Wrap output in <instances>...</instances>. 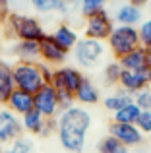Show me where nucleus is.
<instances>
[{
    "label": "nucleus",
    "instance_id": "39",
    "mask_svg": "<svg viewBox=\"0 0 151 153\" xmlns=\"http://www.w3.org/2000/svg\"><path fill=\"white\" fill-rule=\"evenodd\" d=\"M68 2H72V0H68Z\"/></svg>",
    "mask_w": 151,
    "mask_h": 153
},
{
    "label": "nucleus",
    "instance_id": "15",
    "mask_svg": "<svg viewBox=\"0 0 151 153\" xmlns=\"http://www.w3.org/2000/svg\"><path fill=\"white\" fill-rule=\"evenodd\" d=\"M50 35L54 37V41H56L58 45L62 47V49H66L68 52H70V51H74L76 43L79 41L78 31H76L72 25H68V23H58L56 29H54Z\"/></svg>",
    "mask_w": 151,
    "mask_h": 153
},
{
    "label": "nucleus",
    "instance_id": "35",
    "mask_svg": "<svg viewBox=\"0 0 151 153\" xmlns=\"http://www.w3.org/2000/svg\"><path fill=\"white\" fill-rule=\"evenodd\" d=\"M128 2L134 4V6H138V8H144V6H147L151 0H128Z\"/></svg>",
    "mask_w": 151,
    "mask_h": 153
},
{
    "label": "nucleus",
    "instance_id": "19",
    "mask_svg": "<svg viewBox=\"0 0 151 153\" xmlns=\"http://www.w3.org/2000/svg\"><path fill=\"white\" fill-rule=\"evenodd\" d=\"M134 101V95L132 93H128L126 89H122V87H118L114 93H110V95H107L105 99H103V107L107 108L109 112H116V111H120L122 107H126L128 103H132Z\"/></svg>",
    "mask_w": 151,
    "mask_h": 153
},
{
    "label": "nucleus",
    "instance_id": "27",
    "mask_svg": "<svg viewBox=\"0 0 151 153\" xmlns=\"http://www.w3.org/2000/svg\"><path fill=\"white\" fill-rule=\"evenodd\" d=\"M4 153H35V143L25 136H19L14 142H10V147Z\"/></svg>",
    "mask_w": 151,
    "mask_h": 153
},
{
    "label": "nucleus",
    "instance_id": "36",
    "mask_svg": "<svg viewBox=\"0 0 151 153\" xmlns=\"http://www.w3.org/2000/svg\"><path fill=\"white\" fill-rule=\"evenodd\" d=\"M147 51V66H151V49H145Z\"/></svg>",
    "mask_w": 151,
    "mask_h": 153
},
{
    "label": "nucleus",
    "instance_id": "29",
    "mask_svg": "<svg viewBox=\"0 0 151 153\" xmlns=\"http://www.w3.org/2000/svg\"><path fill=\"white\" fill-rule=\"evenodd\" d=\"M134 103L141 108V111H151V87H145V89L138 91L134 95Z\"/></svg>",
    "mask_w": 151,
    "mask_h": 153
},
{
    "label": "nucleus",
    "instance_id": "2",
    "mask_svg": "<svg viewBox=\"0 0 151 153\" xmlns=\"http://www.w3.org/2000/svg\"><path fill=\"white\" fill-rule=\"evenodd\" d=\"M4 27H6L8 35H10V37H16L18 41H35V43H39L47 35L43 23L39 22L35 16L16 14V12H10Z\"/></svg>",
    "mask_w": 151,
    "mask_h": 153
},
{
    "label": "nucleus",
    "instance_id": "11",
    "mask_svg": "<svg viewBox=\"0 0 151 153\" xmlns=\"http://www.w3.org/2000/svg\"><path fill=\"white\" fill-rule=\"evenodd\" d=\"M118 85L132 95H136L138 91L145 89V87H151V66L144 68V70H136V72L134 70H122Z\"/></svg>",
    "mask_w": 151,
    "mask_h": 153
},
{
    "label": "nucleus",
    "instance_id": "34",
    "mask_svg": "<svg viewBox=\"0 0 151 153\" xmlns=\"http://www.w3.org/2000/svg\"><path fill=\"white\" fill-rule=\"evenodd\" d=\"M10 16V6H8V0H0V25H4Z\"/></svg>",
    "mask_w": 151,
    "mask_h": 153
},
{
    "label": "nucleus",
    "instance_id": "18",
    "mask_svg": "<svg viewBox=\"0 0 151 153\" xmlns=\"http://www.w3.org/2000/svg\"><path fill=\"white\" fill-rule=\"evenodd\" d=\"M12 52L21 62H39V43L35 41H18L12 47Z\"/></svg>",
    "mask_w": 151,
    "mask_h": 153
},
{
    "label": "nucleus",
    "instance_id": "10",
    "mask_svg": "<svg viewBox=\"0 0 151 153\" xmlns=\"http://www.w3.org/2000/svg\"><path fill=\"white\" fill-rule=\"evenodd\" d=\"M109 136L116 138L122 146L138 147L144 143V132L136 126V124H124V122H113L109 126Z\"/></svg>",
    "mask_w": 151,
    "mask_h": 153
},
{
    "label": "nucleus",
    "instance_id": "21",
    "mask_svg": "<svg viewBox=\"0 0 151 153\" xmlns=\"http://www.w3.org/2000/svg\"><path fill=\"white\" fill-rule=\"evenodd\" d=\"M16 89L14 76H12V66L6 62H0V105H6L8 97Z\"/></svg>",
    "mask_w": 151,
    "mask_h": 153
},
{
    "label": "nucleus",
    "instance_id": "9",
    "mask_svg": "<svg viewBox=\"0 0 151 153\" xmlns=\"http://www.w3.org/2000/svg\"><path fill=\"white\" fill-rule=\"evenodd\" d=\"M39 60L50 66H62L68 60V51L62 49L50 33H47L39 41Z\"/></svg>",
    "mask_w": 151,
    "mask_h": 153
},
{
    "label": "nucleus",
    "instance_id": "40",
    "mask_svg": "<svg viewBox=\"0 0 151 153\" xmlns=\"http://www.w3.org/2000/svg\"><path fill=\"white\" fill-rule=\"evenodd\" d=\"M149 143H151V142H149Z\"/></svg>",
    "mask_w": 151,
    "mask_h": 153
},
{
    "label": "nucleus",
    "instance_id": "23",
    "mask_svg": "<svg viewBox=\"0 0 151 153\" xmlns=\"http://www.w3.org/2000/svg\"><path fill=\"white\" fill-rule=\"evenodd\" d=\"M141 108L138 107L136 103H128L126 107H122L120 111H116L113 114V122H124V124H136L138 122V116H140Z\"/></svg>",
    "mask_w": 151,
    "mask_h": 153
},
{
    "label": "nucleus",
    "instance_id": "26",
    "mask_svg": "<svg viewBox=\"0 0 151 153\" xmlns=\"http://www.w3.org/2000/svg\"><path fill=\"white\" fill-rule=\"evenodd\" d=\"M99 153H130V151H128V147L122 146L116 138L105 136V138L99 142Z\"/></svg>",
    "mask_w": 151,
    "mask_h": 153
},
{
    "label": "nucleus",
    "instance_id": "7",
    "mask_svg": "<svg viewBox=\"0 0 151 153\" xmlns=\"http://www.w3.org/2000/svg\"><path fill=\"white\" fill-rule=\"evenodd\" d=\"M83 72L76 66H56L54 68V76H53V87L54 89H64V91H70V93L76 95V91L79 89L83 82Z\"/></svg>",
    "mask_w": 151,
    "mask_h": 153
},
{
    "label": "nucleus",
    "instance_id": "31",
    "mask_svg": "<svg viewBox=\"0 0 151 153\" xmlns=\"http://www.w3.org/2000/svg\"><path fill=\"white\" fill-rule=\"evenodd\" d=\"M136 126L140 128L144 134H151V111H141L140 112Z\"/></svg>",
    "mask_w": 151,
    "mask_h": 153
},
{
    "label": "nucleus",
    "instance_id": "25",
    "mask_svg": "<svg viewBox=\"0 0 151 153\" xmlns=\"http://www.w3.org/2000/svg\"><path fill=\"white\" fill-rule=\"evenodd\" d=\"M79 2V12H81L83 18H89V16L97 14L101 10H107V4L109 0H78Z\"/></svg>",
    "mask_w": 151,
    "mask_h": 153
},
{
    "label": "nucleus",
    "instance_id": "24",
    "mask_svg": "<svg viewBox=\"0 0 151 153\" xmlns=\"http://www.w3.org/2000/svg\"><path fill=\"white\" fill-rule=\"evenodd\" d=\"M120 74H122L120 62H118V60L109 62L105 66V70H103V82H105L107 85H118V82H120Z\"/></svg>",
    "mask_w": 151,
    "mask_h": 153
},
{
    "label": "nucleus",
    "instance_id": "28",
    "mask_svg": "<svg viewBox=\"0 0 151 153\" xmlns=\"http://www.w3.org/2000/svg\"><path fill=\"white\" fill-rule=\"evenodd\" d=\"M138 33H140V43L144 49H151V18L144 19L138 25Z\"/></svg>",
    "mask_w": 151,
    "mask_h": 153
},
{
    "label": "nucleus",
    "instance_id": "8",
    "mask_svg": "<svg viewBox=\"0 0 151 153\" xmlns=\"http://www.w3.org/2000/svg\"><path fill=\"white\" fill-rule=\"evenodd\" d=\"M35 108L41 112L45 118H54L60 112V105H58V95L56 89L53 87V83H45L37 93L33 95Z\"/></svg>",
    "mask_w": 151,
    "mask_h": 153
},
{
    "label": "nucleus",
    "instance_id": "22",
    "mask_svg": "<svg viewBox=\"0 0 151 153\" xmlns=\"http://www.w3.org/2000/svg\"><path fill=\"white\" fill-rule=\"evenodd\" d=\"M31 6L39 14H66L68 0H31Z\"/></svg>",
    "mask_w": 151,
    "mask_h": 153
},
{
    "label": "nucleus",
    "instance_id": "5",
    "mask_svg": "<svg viewBox=\"0 0 151 153\" xmlns=\"http://www.w3.org/2000/svg\"><path fill=\"white\" fill-rule=\"evenodd\" d=\"M105 56V43L95 41L89 37H79V41L74 47V58L78 66L81 68H93Z\"/></svg>",
    "mask_w": 151,
    "mask_h": 153
},
{
    "label": "nucleus",
    "instance_id": "33",
    "mask_svg": "<svg viewBox=\"0 0 151 153\" xmlns=\"http://www.w3.org/2000/svg\"><path fill=\"white\" fill-rule=\"evenodd\" d=\"M53 132H56V118H47L45 128H43L41 136H43V138H47V136H50Z\"/></svg>",
    "mask_w": 151,
    "mask_h": 153
},
{
    "label": "nucleus",
    "instance_id": "30",
    "mask_svg": "<svg viewBox=\"0 0 151 153\" xmlns=\"http://www.w3.org/2000/svg\"><path fill=\"white\" fill-rule=\"evenodd\" d=\"M56 95H58V105H60V111H64V108H70V107H74V105H76V95L70 93V91L58 89Z\"/></svg>",
    "mask_w": 151,
    "mask_h": 153
},
{
    "label": "nucleus",
    "instance_id": "3",
    "mask_svg": "<svg viewBox=\"0 0 151 153\" xmlns=\"http://www.w3.org/2000/svg\"><path fill=\"white\" fill-rule=\"evenodd\" d=\"M107 47H109L110 54L114 58H122L128 52L136 51L141 47L140 43V33H138V27L132 25H114L113 33L107 39Z\"/></svg>",
    "mask_w": 151,
    "mask_h": 153
},
{
    "label": "nucleus",
    "instance_id": "38",
    "mask_svg": "<svg viewBox=\"0 0 151 153\" xmlns=\"http://www.w3.org/2000/svg\"><path fill=\"white\" fill-rule=\"evenodd\" d=\"M78 153H83V151H78Z\"/></svg>",
    "mask_w": 151,
    "mask_h": 153
},
{
    "label": "nucleus",
    "instance_id": "4",
    "mask_svg": "<svg viewBox=\"0 0 151 153\" xmlns=\"http://www.w3.org/2000/svg\"><path fill=\"white\" fill-rule=\"evenodd\" d=\"M12 76H14L16 89H23L33 95L45 85L39 62H21V60H18L12 66Z\"/></svg>",
    "mask_w": 151,
    "mask_h": 153
},
{
    "label": "nucleus",
    "instance_id": "32",
    "mask_svg": "<svg viewBox=\"0 0 151 153\" xmlns=\"http://www.w3.org/2000/svg\"><path fill=\"white\" fill-rule=\"evenodd\" d=\"M39 66H41V74H43L45 83H50L53 82V76H54V68L50 64H45V62H39Z\"/></svg>",
    "mask_w": 151,
    "mask_h": 153
},
{
    "label": "nucleus",
    "instance_id": "12",
    "mask_svg": "<svg viewBox=\"0 0 151 153\" xmlns=\"http://www.w3.org/2000/svg\"><path fill=\"white\" fill-rule=\"evenodd\" d=\"M23 132L21 116L14 114L10 108H0V143H10Z\"/></svg>",
    "mask_w": 151,
    "mask_h": 153
},
{
    "label": "nucleus",
    "instance_id": "17",
    "mask_svg": "<svg viewBox=\"0 0 151 153\" xmlns=\"http://www.w3.org/2000/svg\"><path fill=\"white\" fill-rule=\"evenodd\" d=\"M118 62H120L122 70H144V68H147V51L140 47V49L128 52L126 56L118 58Z\"/></svg>",
    "mask_w": 151,
    "mask_h": 153
},
{
    "label": "nucleus",
    "instance_id": "1",
    "mask_svg": "<svg viewBox=\"0 0 151 153\" xmlns=\"http://www.w3.org/2000/svg\"><path fill=\"white\" fill-rule=\"evenodd\" d=\"M89 128H91V114L81 105L64 108L56 116V136L60 140V146L70 153H78L83 149Z\"/></svg>",
    "mask_w": 151,
    "mask_h": 153
},
{
    "label": "nucleus",
    "instance_id": "14",
    "mask_svg": "<svg viewBox=\"0 0 151 153\" xmlns=\"http://www.w3.org/2000/svg\"><path fill=\"white\" fill-rule=\"evenodd\" d=\"M114 22L116 25H132V27H138L141 22H144V14H141V8L134 6V4L126 2V4H120L114 12Z\"/></svg>",
    "mask_w": 151,
    "mask_h": 153
},
{
    "label": "nucleus",
    "instance_id": "13",
    "mask_svg": "<svg viewBox=\"0 0 151 153\" xmlns=\"http://www.w3.org/2000/svg\"><path fill=\"white\" fill-rule=\"evenodd\" d=\"M6 108H10L14 114L23 116L25 112H29L31 108H35V101H33V93H27L23 89H14L12 95L6 101Z\"/></svg>",
    "mask_w": 151,
    "mask_h": 153
},
{
    "label": "nucleus",
    "instance_id": "16",
    "mask_svg": "<svg viewBox=\"0 0 151 153\" xmlns=\"http://www.w3.org/2000/svg\"><path fill=\"white\" fill-rule=\"evenodd\" d=\"M76 101L79 105H97L101 101V91L97 83L91 82V78H83L79 89L76 91Z\"/></svg>",
    "mask_w": 151,
    "mask_h": 153
},
{
    "label": "nucleus",
    "instance_id": "6",
    "mask_svg": "<svg viewBox=\"0 0 151 153\" xmlns=\"http://www.w3.org/2000/svg\"><path fill=\"white\" fill-rule=\"evenodd\" d=\"M113 29H114V19L110 18V14L107 10H101V12H97V14L85 18V23H83V37L107 43V39L113 33Z\"/></svg>",
    "mask_w": 151,
    "mask_h": 153
},
{
    "label": "nucleus",
    "instance_id": "20",
    "mask_svg": "<svg viewBox=\"0 0 151 153\" xmlns=\"http://www.w3.org/2000/svg\"><path fill=\"white\" fill-rule=\"evenodd\" d=\"M45 122L47 118L37 111V108H31L29 112L21 116V126L27 134H33V136H41L43 128H45Z\"/></svg>",
    "mask_w": 151,
    "mask_h": 153
},
{
    "label": "nucleus",
    "instance_id": "37",
    "mask_svg": "<svg viewBox=\"0 0 151 153\" xmlns=\"http://www.w3.org/2000/svg\"><path fill=\"white\" fill-rule=\"evenodd\" d=\"M0 153H4V149H2V143H0Z\"/></svg>",
    "mask_w": 151,
    "mask_h": 153
}]
</instances>
